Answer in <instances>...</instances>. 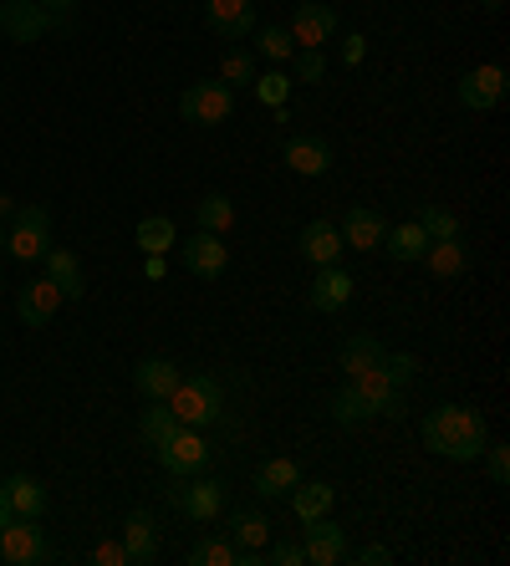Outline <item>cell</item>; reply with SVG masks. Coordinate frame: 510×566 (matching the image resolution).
I'll list each match as a JSON object with an SVG mask.
<instances>
[{
  "mask_svg": "<svg viewBox=\"0 0 510 566\" xmlns=\"http://www.w3.org/2000/svg\"><path fill=\"white\" fill-rule=\"evenodd\" d=\"M419 439H424V450L444 454L455 465H475L485 444H490V429H485V414H475L470 403H439V408L424 414Z\"/></svg>",
  "mask_w": 510,
  "mask_h": 566,
  "instance_id": "cell-1",
  "label": "cell"
},
{
  "mask_svg": "<svg viewBox=\"0 0 510 566\" xmlns=\"http://www.w3.org/2000/svg\"><path fill=\"white\" fill-rule=\"evenodd\" d=\"M164 403H169V414L179 418L184 429H209V424L225 418V388H220V378H209V373L179 378V388H174Z\"/></svg>",
  "mask_w": 510,
  "mask_h": 566,
  "instance_id": "cell-2",
  "label": "cell"
},
{
  "mask_svg": "<svg viewBox=\"0 0 510 566\" xmlns=\"http://www.w3.org/2000/svg\"><path fill=\"white\" fill-rule=\"evenodd\" d=\"M179 113H184V123H194V128H220V123H230V117H235V87H225L220 77L184 87Z\"/></svg>",
  "mask_w": 510,
  "mask_h": 566,
  "instance_id": "cell-3",
  "label": "cell"
},
{
  "mask_svg": "<svg viewBox=\"0 0 510 566\" xmlns=\"http://www.w3.org/2000/svg\"><path fill=\"white\" fill-rule=\"evenodd\" d=\"M16 225H11V235H5V255L11 261H41L51 246V210L47 204H16Z\"/></svg>",
  "mask_w": 510,
  "mask_h": 566,
  "instance_id": "cell-4",
  "label": "cell"
},
{
  "mask_svg": "<svg viewBox=\"0 0 510 566\" xmlns=\"http://www.w3.org/2000/svg\"><path fill=\"white\" fill-rule=\"evenodd\" d=\"M347 383H353V393L362 399L368 418H404V383H398L383 363L368 367V373H357V378H347Z\"/></svg>",
  "mask_w": 510,
  "mask_h": 566,
  "instance_id": "cell-5",
  "label": "cell"
},
{
  "mask_svg": "<svg viewBox=\"0 0 510 566\" xmlns=\"http://www.w3.org/2000/svg\"><path fill=\"white\" fill-rule=\"evenodd\" d=\"M158 465H164V475H174V480H184V475H200L204 465H209V439H204V429H174V439H164L158 444Z\"/></svg>",
  "mask_w": 510,
  "mask_h": 566,
  "instance_id": "cell-6",
  "label": "cell"
},
{
  "mask_svg": "<svg viewBox=\"0 0 510 566\" xmlns=\"http://www.w3.org/2000/svg\"><path fill=\"white\" fill-rule=\"evenodd\" d=\"M291 41L296 51H322L332 36H337V11L327 5V0H296V11H291Z\"/></svg>",
  "mask_w": 510,
  "mask_h": 566,
  "instance_id": "cell-7",
  "label": "cell"
},
{
  "mask_svg": "<svg viewBox=\"0 0 510 566\" xmlns=\"http://www.w3.org/2000/svg\"><path fill=\"white\" fill-rule=\"evenodd\" d=\"M174 505L184 511L189 520H220L225 516V500H230V485L225 480H194V475H184L179 480V490H169Z\"/></svg>",
  "mask_w": 510,
  "mask_h": 566,
  "instance_id": "cell-8",
  "label": "cell"
},
{
  "mask_svg": "<svg viewBox=\"0 0 510 566\" xmlns=\"http://www.w3.org/2000/svg\"><path fill=\"white\" fill-rule=\"evenodd\" d=\"M0 562H11V566L47 562V536H41V526L31 516H11L0 526Z\"/></svg>",
  "mask_w": 510,
  "mask_h": 566,
  "instance_id": "cell-9",
  "label": "cell"
},
{
  "mask_svg": "<svg viewBox=\"0 0 510 566\" xmlns=\"http://www.w3.org/2000/svg\"><path fill=\"white\" fill-rule=\"evenodd\" d=\"M0 32L11 36V41H21V47H31V41H41L47 32H56V16L41 11L36 0H5V5H0Z\"/></svg>",
  "mask_w": 510,
  "mask_h": 566,
  "instance_id": "cell-10",
  "label": "cell"
},
{
  "mask_svg": "<svg viewBox=\"0 0 510 566\" xmlns=\"http://www.w3.org/2000/svg\"><path fill=\"white\" fill-rule=\"evenodd\" d=\"M506 67L500 62H485V67H470L459 77V102L470 108V113H490L495 102L506 98Z\"/></svg>",
  "mask_w": 510,
  "mask_h": 566,
  "instance_id": "cell-11",
  "label": "cell"
},
{
  "mask_svg": "<svg viewBox=\"0 0 510 566\" xmlns=\"http://www.w3.org/2000/svg\"><path fill=\"white\" fill-rule=\"evenodd\" d=\"M302 551H306V562L311 566H337V562H347V531H342L332 516H322V520H306L302 526Z\"/></svg>",
  "mask_w": 510,
  "mask_h": 566,
  "instance_id": "cell-12",
  "label": "cell"
},
{
  "mask_svg": "<svg viewBox=\"0 0 510 566\" xmlns=\"http://www.w3.org/2000/svg\"><path fill=\"white\" fill-rule=\"evenodd\" d=\"M184 266L200 276V281H220L225 266H230V246H225L215 230H194L184 240Z\"/></svg>",
  "mask_w": 510,
  "mask_h": 566,
  "instance_id": "cell-13",
  "label": "cell"
},
{
  "mask_svg": "<svg viewBox=\"0 0 510 566\" xmlns=\"http://www.w3.org/2000/svg\"><path fill=\"white\" fill-rule=\"evenodd\" d=\"M204 21L220 41H245L255 32V0H204Z\"/></svg>",
  "mask_w": 510,
  "mask_h": 566,
  "instance_id": "cell-14",
  "label": "cell"
},
{
  "mask_svg": "<svg viewBox=\"0 0 510 566\" xmlns=\"http://www.w3.org/2000/svg\"><path fill=\"white\" fill-rule=\"evenodd\" d=\"M62 291H56V281H47V276H36V281H26L16 291V317L26 322V327H47L56 312H62Z\"/></svg>",
  "mask_w": 510,
  "mask_h": 566,
  "instance_id": "cell-15",
  "label": "cell"
},
{
  "mask_svg": "<svg viewBox=\"0 0 510 566\" xmlns=\"http://www.w3.org/2000/svg\"><path fill=\"white\" fill-rule=\"evenodd\" d=\"M342 246L347 250H383V235H388V219L378 215L373 204H353L347 215H342Z\"/></svg>",
  "mask_w": 510,
  "mask_h": 566,
  "instance_id": "cell-16",
  "label": "cell"
},
{
  "mask_svg": "<svg viewBox=\"0 0 510 566\" xmlns=\"http://www.w3.org/2000/svg\"><path fill=\"white\" fill-rule=\"evenodd\" d=\"M179 378H184V373H179L174 357H143V363L133 367V388L143 403H164L174 388H179Z\"/></svg>",
  "mask_w": 510,
  "mask_h": 566,
  "instance_id": "cell-17",
  "label": "cell"
},
{
  "mask_svg": "<svg viewBox=\"0 0 510 566\" xmlns=\"http://www.w3.org/2000/svg\"><path fill=\"white\" fill-rule=\"evenodd\" d=\"M353 286L357 281L342 266H317V281H311V291H306V306L332 317V312H342V306L353 301Z\"/></svg>",
  "mask_w": 510,
  "mask_h": 566,
  "instance_id": "cell-18",
  "label": "cell"
},
{
  "mask_svg": "<svg viewBox=\"0 0 510 566\" xmlns=\"http://www.w3.org/2000/svg\"><path fill=\"white\" fill-rule=\"evenodd\" d=\"M281 164H286L291 174H302V179H322L327 168H332V149H327L322 138L296 134V138H286V149H281Z\"/></svg>",
  "mask_w": 510,
  "mask_h": 566,
  "instance_id": "cell-19",
  "label": "cell"
},
{
  "mask_svg": "<svg viewBox=\"0 0 510 566\" xmlns=\"http://www.w3.org/2000/svg\"><path fill=\"white\" fill-rule=\"evenodd\" d=\"M296 250H302L306 266H337L347 246H342V230L332 219H311L302 230V240H296Z\"/></svg>",
  "mask_w": 510,
  "mask_h": 566,
  "instance_id": "cell-20",
  "label": "cell"
},
{
  "mask_svg": "<svg viewBox=\"0 0 510 566\" xmlns=\"http://www.w3.org/2000/svg\"><path fill=\"white\" fill-rule=\"evenodd\" d=\"M296 485H302V465H296V460H286V454H276V460H266V465L255 469L251 490L260 500H281V495H291Z\"/></svg>",
  "mask_w": 510,
  "mask_h": 566,
  "instance_id": "cell-21",
  "label": "cell"
},
{
  "mask_svg": "<svg viewBox=\"0 0 510 566\" xmlns=\"http://www.w3.org/2000/svg\"><path fill=\"white\" fill-rule=\"evenodd\" d=\"M123 546H128V566H149L158 556V526H153L149 511H133V516L123 520Z\"/></svg>",
  "mask_w": 510,
  "mask_h": 566,
  "instance_id": "cell-22",
  "label": "cell"
},
{
  "mask_svg": "<svg viewBox=\"0 0 510 566\" xmlns=\"http://www.w3.org/2000/svg\"><path fill=\"white\" fill-rule=\"evenodd\" d=\"M225 536H230L240 551H260V546H266V541L276 536V526L266 520V511H255V505H240L235 516H230V526H225Z\"/></svg>",
  "mask_w": 510,
  "mask_h": 566,
  "instance_id": "cell-23",
  "label": "cell"
},
{
  "mask_svg": "<svg viewBox=\"0 0 510 566\" xmlns=\"http://www.w3.org/2000/svg\"><path fill=\"white\" fill-rule=\"evenodd\" d=\"M41 261H47V281H56V291H62V297L77 301L87 291V286H82V261H77L67 246H47V255H41Z\"/></svg>",
  "mask_w": 510,
  "mask_h": 566,
  "instance_id": "cell-24",
  "label": "cell"
},
{
  "mask_svg": "<svg viewBox=\"0 0 510 566\" xmlns=\"http://www.w3.org/2000/svg\"><path fill=\"white\" fill-rule=\"evenodd\" d=\"M291 511H296V520H322V516H332V500H337V490H332V485L327 480H311V485H296V490H291Z\"/></svg>",
  "mask_w": 510,
  "mask_h": 566,
  "instance_id": "cell-25",
  "label": "cell"
},
{
  "mask_svg": "<svg viewBox=\"0 0 510 566\" xmlns=\"http://www.w3.org/2000/svg\"><path fill=\"white\" fill-rule=\"evenodd\" d=\"M383 342L378 337H368V332H357V337H347L342 342V352H337V367L347 373V378H357V373H368V367H378L383 363Z\"/></svg>",
  "mask_w": 510,
  "mask_h": 566,
  "instance_id": "cell-26",
  "label": "cell"
},
{
  "mask_svg": "<svg viewBox=\"0 0 510 566\" xmlns=\"http://www.w3.org/2000/svg\"><path fill=\"white\" fill-rule=\"evenodd\" d=\"M138 250L143 255H169L174 246H179V225H174L169 215H143L138 219V230H133Z\"/></svg>",
  "mask_w": 510,
  "mask_h": 566,
  "instance_id": "cell-27",
  "label": "cell"
},
{
  "mask_svg": "<svg viewBox=\"0 0 510 566\" xmlns=\"http://www.w3.org/2000/svg\"><path fill=\"white\" fill-rule=\"evenodd\" d=\"M0 490H5V500H11V511H16V516L41 520V511H47V485H41V480H31V475H11Z\"/></svg>",
  "mask_w": 510,
  "mask_h": 566,
  "instance_id": "cell-28",
  "label": "cell"
},
{
  "mask_svg": "<svg viewBox=\"0 0 510 566\" xmlns=\"http://www.w3.org/2000/svg\"><path fill=\"white\" fill-rule=\"evenodd\" d=\"M424 266L434 271L439 281H455V276H464V266H470V255H464V240H429Z\"/></svg>",
  "mask_w": 510,
  "mask_h": 566,
  "instance_id": "cell-29",
  "label": "cell"
},
{
  "mask_svg": "<svg viewBox=\"0 0 510 566\" xmlns=\"http://www.w3.org/2000/svg\"><path fill=\"white\" fill-rule=\"evenodd\" d=\"M383 250H388L393 261H424L429 250V235L419 219H408V225H393L388 235H383Z\"/></svg>",
  "mask_w": 510,
  "mask_h": 566,
  "instance_id": "cell-30",
  "label": "cell"
},
{
  "mask_svg": "<svg viewBox=\"0 0 510 566\" xmlns=\"http://www.w3.org/2000/svg\"><path fill=\"white\" fill-rule=\"evenodd\" d=\"M235 556H240V546L225 531H209L189 546V566H235Z\"/></svg>",
  "mask_w": 510,
  "mask_h": 566,
  "instance_id": "cell-31",
  "label": "cell"
},
{
  "mask_svg": "<svg viewBox=\"0 0 510 566\" xmlns=\"http://www.w3.org/2000/svg\"><path fill=\"white\" fill-rule=\"evenodd\" d=\"M174 429H184V424L169 414V403H149V408H143V418H138V439H143L149 450H158L164 439H174Z\"/></svg>",
  "mask_w": 510,
  "mask_h": 566,
  "instance_id": "cell-32",
  "label": "cell"
},
{
  "mask_svg": "<svg viewBox=\"0 0 510 566\" xmlns=\"http://www.w3.org/2000/svg\"><path fill=\"white\" fill-rule=\"evenodd\" d=\"M194 219H200V230H215V235L230 230V225H235V200L215 189V194H204V200L194 204Z\"/></svg>",
  "mask_w": 510,
  "mask_h": 566,
  "instance_id": "cell-33",
  "label": "cell"
},
{
  "mask_svg": "<svg viewBox=\"0 0 510 566\" xmlns=\"http://www.w3.org/2000/svg\"><path fill=\"white\" fill-rule=\"evenodd\" d=\"M255 51H260L271 67H286L291 56H296V41H291L286 26H260V32H255Z\"/></svg>",
  "mask_w": 510,
  "mask_h": 566,
  "instance_id": "cell-34",
  "label": "cell"
},
{
  "mask_svg": "<svg viewBox=\"0 0 510 566\" xmlns=\"http://www.w3.org/2000/svg\"><path fill=\"white\" fill-rule=\"evenodd\" d=\"M251 87H255V98L266 102V108H286V98H291V87H296V83H291L281 67H271V72H255Z\"/></svg>",
  "mask_w": 510,
  "mask_h": 566,
  "instance_id": "cell-35",
  "label": "cell"
},
{
  "mask_svg": "<svg viewBox=\"0 0 510 566\" xmlns=\"http://www.w3.org/2000/svg\"><path fill=\"white\" fill-rule=\"evenodd\" d=\"M419 225H424L429 240H459V219L444 204H419Z\"/></svg>",
  "mask_w": 510,
  "mask_h": 566,
  "instance_id": "cell-36",
  "label": "cell"
},
{
  "mask_svg": "<svg viewBox=\"0 0 510 566\" xmlns=\"http://www.w3.org/2000/svg\"><path fill=\"white\" fill-rule=\"evenodd\" d=\"M332 418H337L342 429H357V424H368V408H362V399L353 393V383H342L337 393H332Z\"/></svg>",
  "mask_w": 510,
  "mask_h": 566,
  "instance_id": "cell-37",
  "label": "cell"
},
{
  "mask_svg": "<svg viewBox=\"0 0 510 566\" xmlns=\"http://www.w3.org/2000/svg\"><path fill=\"white\" fill-rule=\"evenodd\" d=\"M220 83H225V87H251V83H255V62H251V51H240V47L225 51V62H220Z\"/></svg>",
  "mask_w": 510,
  "mask_h": 566,
  "instance_id": "cell-38",
  "label": "cell"
},
{
  "mask_svg": "<svg viewBox=\"0 0 510 566\" xmlns=\"http://www.w3.org/2000/svg\"><path fill=\"white\" fill-rule=\"evenodd\" d=\"M327 77V56L322 51H296V56H291V83H322Z\"/></svg>",
  "mask_w": 510,
  "mask_h": 566,
  "instance_id": "cell-39",
  "label": "cell"
},
{
  "mask_svg": "<svg viewBox=\"0 0 510 566\" xmlns=\"http://www.w3.org/2000/svg\"><path fill=\"white\" fill-rule=\"evenodd\" d=\"M485 469H490V480L506 490L510 485V444H485Z\"/></svg>",
  "mask_w": 510,
  "mask_h": 566,
  "instance_id": "cell-40",
  "label": "cell"
},
{
  "mask_svg": "<svg viewBox=\"0 0 510 566\" xmlns=\"http://www.w3.org/2000/svg\"><path fill=\"white\" fill-rule=\"evenodd\" d=\"M260 562H276V566H302V562H306V551H302V541H276L271 551H260Z\"/></svg>",
  "mask_w": 510,
  "mask_h": 566,
  "instance_id": "cell-41",
  "label": "cell"
},
{
  "mask_svg": "<svg viewBox=\"0 0 510 566\" xmlns=\"http://www.w3.org/2000/svg\"><path fill=\"white\" fill-rule=\"evenodd\" d=\"M383 367H388L398 383H413V373H419V357H413V352H383Z\"/></svg>",
  "mask_w": 510,
  "mask_h": 566,
  "instance_id": "cell-42",
  "label": "cell"
},
{
  "mask_svg": "<svg viewBox=\"0 0 510 566\" xmlns=\"http://www.w3.org/2000/svg\"><path fill=\"white\" fill-rule=\"evenodd\" d=\"M92 562L98 566H128V546H123V541H98V546H92Z\"/></svg>",
  "mask_w": 510,
  "mask_h": 566,
  "instance_id": "cell-43",
  "label": "cell"
},
{
  "mask_svg": "<svg viewBox=\"0 0 510 566\" xmlns=\"http://www.w3.org/2000/svg\"><path fill=\"white\" fill-rule=\"evenodd\" d=\"M362 56H368V36H362V32H353V36H347V41H342V62H347V67H357Z\"/></svg>",
  "mask_w": 510,
  "mask_h": 566,
  "instance_id": "cell-44",
  "label": "cell"
},
{
  "mask_svg": "<svg viewBox=\"0 0 510 566\" xmlns=\"http://www.w3.org/2000/svg\"><path fill=\"white\" fill-rule=\"evenodd\" d=\"M41 11H51L56 16V26H72V16H77V0H36Z\"/></svg>",
  "mask_w": 510,
  "mask_h": 566,
  "instance_id": "cell-45",
  "label": "cell"
},
{
  "mask_svg": "<svg viewBox=\"0 0 510 566\" xmlns=\"http://www.w3.org/2000/svg\"><path fill=\"white\" fill-rule=\"evenodd\" d=\"M388 562H393L388 546H362L357 551V566H388Z\"/></svg>",
  "mask_w": 510,
  "mask_h": 566,
  "instance_id": "cell-46",
  "label": "cell"
},
{
  "mask_svg": "<svg viewBox=\"0 0 510 566\" xmlns=\"http://www.w3.org/2000/svg\"><path fill=\"white\" fill-rule=\"evenodd\" d=\"M143 276H149V281H164V276H169V261H164V255H143Z\"/></svg>",
  "mask_w": 510,
  "mask_h": 566,
  "instance_id": "cell-47",
  "label": "cell"
},
{
  "mask_svg": "<svg viewBox=\"0 0 510 566\" xmlns=\"http://www.w3.org/2000/svg\"><path fill=\"white\" fill-rule=\"evenodd\" d=\"M16 215V200H11V194H0V219H11Z\"/></svg>",
  "mask_w": 510,
  "mask_h": 566,
  "instance_id": "cell-48",
  "label": "cell"
},
{
  "mask_svg": "<svg viewBox=\"0 0 510 566\" xmlns=\"http://www.w3.org/2000/svg\"><path fill=\"white\" fill-rule=\"evenodd\" d=\"M11 516H16V511H11V500H5V490H0V526H5Z\"/></svg>",
  "mask_w": 510,
  "mask_h": 566,
  "instance_id": "cell-49",
  "label": "cell"
},
{
  "mask_svg": "<svg viewBox=\"0 0 510 566\" xmlns=\"http://www.w3.org/2000/svg\"><path fill=\"white\" fill-rule=\"evenodd\" d=\"M485 11H490V16H500V11H506V0H485Z\"/></svg>",
  "mask_w": 510,
  "mask_h": 566,
  "instance_id": "cell-50",
  "label": "cell"
},
{
  "mask_svg": "<svg viewBox=\"0 0 510 566\" xmlns=\"http://www.w3.org/2000/svg\"><path fill=\"white\" fill-rule=\"evenodd\" d=\"M0 255H5V230H0Z\"/></svg>",
  "mask_w": 510,
  "mask_h": 566,
  "instance_id": "cell-51",
  "label": "cell"
}]
</instances>
